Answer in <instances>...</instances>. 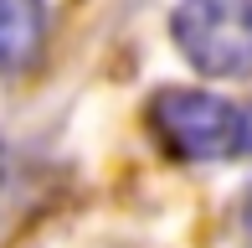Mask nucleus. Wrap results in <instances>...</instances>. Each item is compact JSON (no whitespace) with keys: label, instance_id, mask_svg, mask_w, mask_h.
<instances>
[{"label":"nucleus","instance_id":"nucleus-3","mask_svg":"<svg viewBox=\"0 0 252 248\" xmlns=\"http://www.w3.org/2000/svg\"><path fill=\"white\" fill-rule=\"evenodd\" d=\"M47 41V0H0V78L36 62Z\"/></svg>","mask_w":252,"mask_h":248},{"label":"nucleus","instance_id":"nucleus-2","mask_svg":"<svg viewBox=\"0 0 252 248\" xmlns=\"http://www.w3.org/2000/svg\"><path fill=\"white\" fill-rule=\"evenodd\" d=\"M170 37L196 73L242 78L252 73V0H180Z\"/></svg>","mask_w":252,"mask_h":248},{"label":"nucleus","instance_id":"nucleus-1","mask_svg":"<svg viewBox=\"0 0 252 248\" xmlns=\"http://www.w3.org/2000/svg\"><path fill=\"white\" fill-rule=\"evenodd\" d=\"M150 129L175 161H226L247 145V114L221 93H201V88L155 93Z\"/></svg>","mask_w":252,"mask_h":248},{"label":"nucleus","instance_id":"nucleus-5","mask_svg":"<svg viewBox=\"0 0 252 248\" xmlns=\"http://www.w3.org/2000/svg\"><path fill=\"white\" fill-rule=\"evenodd\" d=\"M0 186H5V140H0Z\"/></svg>","mask_w":252,"mask_h":248},{"label":"nucleus","instance_id":"nucleus-4","mask_svg":"<svg viewBox=\"0 0 252 248\" xmlns=\"http://www.w3.org/2000/svg\"><path fill=\"white\" fill-rule=\"evenodd\" d=\"M242 233H247V243H252V191H247V202H242Z\"/></svg>","mask_w":252,"mask_h":248}]
</instances>
